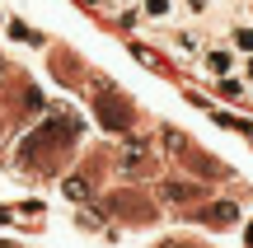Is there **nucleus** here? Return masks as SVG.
Segmentation results:
<instances>
[{"label": "nucleus", "mask_w": 253, "mask_h": 248, "mask_svg": "<svg viewBox=\"0 0 253 248\" xmlns=\"http://www.w3.org/2000/svg\"><path fill=\"white\" fill-rule=\"evenodd\" d=\"M99 94H103V103H99V99H94V103H99V112H103V127H113V131L131 127V112H126V103H118L108 89H99Z\"/></svg>", "instance_id": "nucleus-4"}, {"label": "nucleus", "mask_w": 253, "mask_h": 248, "mask_svg": "<svg viewBox=\"0 0 253 248\" xmlns=\"http://www.w3.org/2000/svg\"><path fill=\"white\" fill-rule=\"evenodd\" d=\"M169 197H173V202H192V197H202V187H192V183H169Z\"/></svg>", "instance_id": "nucleus-7"}, {"label": "nucleus", "mask_w": 253, "mask_h": 248, "mask_svg": "<svg viewBox=\"0 0 253 248\" xmlns=\"http://www.w3.org/2000/svg\"><path fill=\"white\" fill-rule=\"evenodd\" d=\"M169 248H192V244H169Z\"/></svg>", "instance_id": "nucleus-12"}, {"label": "nucleus", "mask_w": 253, "mask_h": 248, "mask_svg": "<svg viewBox=\"0 0 253 248\" xmlns=\"http://www.w3.org/2000/svg\"><path fill=\"white\" fill-rule=\"evenodd\" d=\"M178 9H183V14H192V19H202L211 9V0H178Z\"/></svg>", "instance_id": "nucleus-8"}, {"label": "nucleus", "mask_w": 253, "mask_h": 248, "mask_svg": "<svg viewBox=\"0 0 253 248\" xmlns=\"http://www.w3.org/2000/svg\"><path fill=\"white\" fill-rule=\"evenodd\" d=\"M225 42L235 47L239 56H249V52H253V19H239V24H235V28L225 33Z\"/></svg>", "instance_id": "nucleus-6"}, {"label": "nucleus", "mask_w": 253, "mask_h": 248, "mask_svg": "<svg viewBox=\"0 0 253 248\" xmlns=\"http://www.w3.org/2000/svg\"><path fill=\"white\" fill-rule=\"evenodd\" d=\"M239 75H244V80L253 84V52H249V56H239Z\"/></svg>", "instance_id": "nucleus-9"}, {"label": "nucleus", "mask_w": 253, "mask_h": 248, "mask_svg": "<svg viewBox=\"0 0 253 248\" xmlns=\"http://www.w3.org/2000/svg\"><path fill=\"white\" fill-rule=\"evenodd\" d=\"M80 5H89V9H99V5H108V0H80Z\"/></svg>", "instance_id": "nucleus-11"}, {"label": "nucleus", "mask_w": 253, "mask_h": 248, "mask_svg": "<svg viewBox=\"0 0 253 248\" xmlns=\"http://www.w3.org/2000/svg\"><path fill=\"white\" fill-rule=\"evenodd\" d=\"M169 47L178 56H192V61H197L202 47H207V37H202V28H173V33H169Z\"/></svg>", "instance_id": "nucleus-3"}, {"label": "nucleus", "mask_w": 253, "mask_h": 248, "mask_svg": "<svg viewBox=\"0 0 253 248\" xmlns=\"http://www.w3.org/2000/svg\"><path fill=\"white\" fill-rule=\"evenodd\" d=\"M249 248H253V230H249Z\"/></svg>", "instance_id": "nucleus-13"}, {"label": "nucleus", "mask_w": 253, "mask_h": 248, "mask_svg": "<svg viewBox=\"0 0 253 248\" xmlns=\"http://www.w3.org/2000/svg\"><path fill=\"white\" fill-rule=\"evenodd\" d=\"M136 9H141L145 24H173V19H183L178 0H136Z\"/></svg>", "instance_id": "nucleus-2"}, {"label": "nucleus", "mask_w": 253, "mask_h": 248, "mask_svg": "<svg viewBox=\"0 0 253 248\" xmlns=\"http://www.w3.org/2000/svg\"><path fill=\"white\" fill-rule=\"evenodd\" d=\"M108 5H118V9H131V5H136V0H108Z\"/></svg>", "instance_id": "nucleus-10"}, {"label": "nucleus", "mask_w": 253, "mask_h": 248, "mask_svg": "<svg viewBox=\"0 0 253 248\" xmlns=\"http://www.w3.org/2000/svg\"><path fill=\"white\" fill-rule=\"evenodd\" d=\"M211 89H216L220 99H235V103L249 99V80H244L239 71H230V75H220V80H211Z\"/></svg>", "instance_id": "nucleus-5"}, {"label": "nucleus", "mask_w": 253, "mask_h": 248, "mask_svg": "<svg viewBox=\"0 0 253 248\" xmlns=\"http://www.w3.org/2000/svg\"><path fill=\"white\" fill-rule=\"evenodd\" d=\"M197 66L211 75V80H220V75L239 71V52L230 42H207V47H202V56H197Z\"/></svg>", "instance_id": "nucleus-1"}]
</instances>
